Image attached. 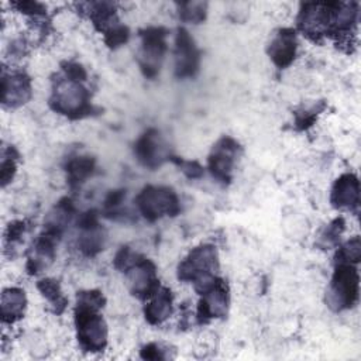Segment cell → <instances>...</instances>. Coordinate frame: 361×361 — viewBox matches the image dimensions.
I'll return each mask as SVG.
<instances>
[{
    "mask_svg": "<svg viewBox=\"0 0 361 361\" xmlns=\"http://www.w3.org/2000/svg\"><path fill=\"white\" fill-rule=\"evenodd\" d=\"M106 299L100 290H82L76 295L75 326L83 351H103L107 344V326L100 314Z\"/></svg>",
    "mask_w": 361,
    "mask_h": 361,
    "instance_id": "1",
    "label": "cell"
},
{
    "mask_svg": "<svg viewBox=\"0 0 361 361\" xmlns=\"http://www.w3.org/2000/svg\"><path fill=\"white\" fill-rule=\"evenodd\" d=\"M62 75L54 82L49 106L59 114L71 118H82L92 113L90 93L82 85Z\"/></svg>",
    "mask_w": 361,
    "mask_h": 361,
    "instance_id": "2",
    "label": "cell"
},
{
    "mask_svg": "<svg viewBox=\"0 0 361 361\" xmlns=\"http://www.w3.org/2000/svg\"><path fill=\"white\" fill-rule=\"evenodd\" d=\"M358 293L360 278L357 268L353 264H336L326 295L327 305L336 312L351 309L358 300Z\"/></svg>",
    "mask_w": 361,
    "mask_h": 361,
    "instance_id": "3",
    "label": "cell"
},
{
    "mask_svg": "<svg viewBox=\"0 0 361 361\" xmlns=\"http://www.w3.org/2000/svg\"><path fill=\"white\" fill-rule=\"evenodd\" d=\"M219 257L217 251L210 244L195 247L178 265V278L195 285L217 276Z\"/></svg>",
    "mask_w": 361,
    "mask_h": 361,
    "instance_id": "4",
    "label": "cell"
},
{
    "mask_svg": "<svg viewBox=\"0 0 361 361\" xmlns=\"http://www.w3.org/2000/svg\"><path fill=\"white\" fill-rule=\"evenodd\" d=\"M140 213L149 221L164 216H176L180 210L178 195L168 186H145L135 199Z\"/></svg>",
    "mask_w": 361,
    "mask_h": 361,
    "instance_id": "5",
    "label": "cell"
},
{
    "mask_svg": "<svg viewBox=\"0 0 361 361\" xmlns=\"http://www.w3.org/2000/svg\"><path fill=\"white\" fill-rule=\"evenodd\" d=\"M195 289L200 295L197 306V319L200 323H206L212 319L224 317L228 307V289L223 279L213 276L204 282L195 285Z\"/></svg>",
    "mask_w": 361,
    "mask_h": 361,
    "instance_id": "6",
    "label": "cell"
},
{
    "mask_svg": "<svg viewBox=\"0 0 361 361\" xmlns=\"http://www.w3.org/2000/svg\"><path fill=\"white\" fill-rule=\"evenodd\" d=\"M162 27H148L141 31V48L138 52V65L147 78H155L159 73L165 52L166 34Z\"/></svg>",
    "mask_w": 361,
    "mask_h": 361,
    "instance_id": "7",
    "label": "cell"
},
{
    "mask_svg": "<svg viewBox=\"0 0 361 361\" xmlns=\"http://www.w3.org/2000/svg\"><path fill=\"white\" fill-rule=\"evenodd\" d=\"M124 274L130 292L140 299H149L159 289L157 268L148 258L140 255Z\"/></svg>",
    "mask_w": 361,
    "mask_h": 361,
    "instance_id": "8",
    "label": "cell"
},
{
    "mask_svg": "<svg viewBox=\"0 0 361 361\" xmlns=\"http://www.w3.org/2000/svg\"><path fill=\"white\" fill-rule=\"evenodd\" d=\"M238 142L231 137L220 138L212 148L207 168L213 178H216L221 183H228L231 180L233 169L240 154Z\"/></svg>",
    "mask_w": 361,
    "mask_h": 361,
    "instance_id": "9",
    "label": "cell"
},
{
    "mask_svg": "<svg viewBox=\"0 0 361 361\" xmlns=\"http://www.w3.org/2000/svg\"><path fill=\"white\" fill-rule=\"evenodd\" d=\"M331 3H305L298 16V28L313 41L329 37Z\"/></svg>",
    "mask_w": 361,
    "mask_h": 361,
    "instance_id": "10",
    "label": "cell"
},
{
    "mask_svg": "<svg viewBox=\"0 0 361 361\" xmlns=\"http://www.w3.org/2000/svg\"><path fill=\"white\" fill-rule=\"evenodd\" d=\"M200 66V52L185 28H179L175 38V75L179 79L193 78Z\"/></svg>",
    "mask_w": 361,
    "mask_h": 361,
    "instance_id": "11",
    "label": "cell"
},
{
    "mask_svg": "<svg viewBox=\"0 0 361 361\" xmlns=\"http://www.w3.org/2000/svg\"><path fill=\"white\" fill-rule=\"evenodd\" d=\"M78 248L87 257H93L104 247V230L99 224L96 210H87L78 219Z\"/></svg>",
    "mask_w": 361,
    "mask_h": 361,
    "instance_id": "12",
    "label": "cell"
},
{
    "mask_svg": "<svg viewBox=\"0 0 361 361\" xmlns=\"http://www.w3.org/2000/svg\"><path fill=\"white\" fill-rule=\"evenodd\" d=\"M134 154L138 162L149 169H155L169 158L166 145L158 130H147L134 144Z\"/></svg>",
    "mask_w": 361,
    "mask_h": 361,
    "instance_id": "13",
    "label": "cell"
},
{
    "mask_svg": "<svg viewBox=\"0 0 361 361\" xmlns=\"http://www.w3.org/2000/svg\"><path fill=\"white\" fill-rule=\"evenodd\" d=\"M1 90L3 104L8 107H18L31 97V80L21 71L10 73L4 72L1 79Z\"/></svg>",
    "mask_w": 361,
    "mask_h": 361,
    "instance_id": "14",
    "label": "cell"
},
{
    "mask_svg": "<svg viewBox=\"0 0 361 361\" xmlns=\"http://www.w3.org/2000/svg\"><path fill=\"white\" fill-rule=\"evenodd\" d=\"M296 34L292 28H281L274 34L269 47H268V55L271 61L281 69L288 68L295 56H296Z\"/></svg>",
    "mask_w": 361,
    "mask_h": 361,
    "instance_id": "15",
    "label": "cell"
},
{
    "mask_svg": "<svg viewBox=\"0 0 361 361\" xmlns=\"http://www.w3.org/2000/svg\"><path fill=\"white\" fill-rule=\"evenodd\" d=\"M330 202L336 209L355 210L360 203V182L354 173H343L336 179L330 193Z\"/></svg>",
    "mask_w": 361,
    "mask_h": 361,
    "instance_id": "16",
    "label": "cell"
},
{
    "mask_svg": "<svg viewBox=\"0 0 361 361\" xmlns=\"http://www.w3.org/2000/svg\"><path fill=\"white\" fill-rule=\"evenodd\" d=\"M59 238L61 235L54 234L48 230H44L38 235L27 261V271L30 274H38L52 262L55 257V247Z\"/></svg>",
    "mask_w": 361,
    "mask_h": 361,
    "instance_id": "17",
    "label": "cell"
},
{
    "mask_svg": "<svg viewBox=\"0 0 361 361\" xmlns=\"http://www.w3.org/2000/svg\"><path fill=\"white\" fill-rule=\"evenodd\" d=\"M172 313V293L168 288L159 286V289L149 298V302L144 307L145 319L149 324H161Z\"/></svg>",
    "mask_w": 361,
    "mask_h": 361,
    "instance_id": "18",
    "label": "cell"
},
{
    "mask_svg": "<svg viewBox=\"0 0 361 361\" xmlns=\"http://www.w3.org/2000/svg\"><path fill=\"white\" fill-rule=\"evenodd\" d=\"M27 298L23 289L8 288L1 293V319L4 323H14L24 316Z\"/></svg>",
    "mask_w": 361,
    "mask_h": 361,
    "instance_id": "19",
    "label": "cell"
},
{
    "mask_svg": "<svg viewBox=\"0 0 361 361\" xmlns=\"http://www.w3.org/2000/svg\"><path fill=\"white\" fill-rule=\"evenodd\" d=\"M66 178L71 188H78L89 176H92L94 171V159L87 155H78L68 161L66 166Z\"/></svg>",
    "mask_w": 361,
    "mask_h": 361,
    "instance_id": "20",
    "label": "cell"
},
{
    "mask_svg": "<svg viewBox=\"0 0 361 361\" xmlns=\"http://www.w3.org/2000/svg\"><path fill=\"white\" fill-rule=\"evenodd\" d=\"M37 288L42 293V296L51 303V306L54 307V310L56 313H62L65 310V307L68 305V299L63 296L58 281L45 278V279L38 281Z\"/></svg>",
    "mask_w": 361,
    "mask_h": 361,
    "instance_id": "21",
    "label": "cell"
},
{
    "mask_svg": "<svg viewBox=\"0 0 361 361\" xmlns=\"http://www.w3.org/2000/svg\"><path fill=\"white\" fill-rule=\"evenodd\" d=\"M344 219L343 217H337L334 219L331 223H329L323 231L319 235V241L317 245H320L322 248H331L336 247L340 241V235L344 231Z\"/></svg>",
    "mask_w": 361,
    "mask_h": 361,
    "instance_id": "22",
    "label": "cell"
},
{
    "mask_svg": "<svg viewBox=\"0 0 361 361\" xmlns=\"http://www.w3.org/2000/svg\"><path fill=\"white\" fill-rule=\"evenodd\" d=\"M361 258V243L355 235L345 241L336 254V264H353L355 265Z\"/></svg>",
    "mask_w": 361,
    "mask_h": 361,
    "instance_id": "23",
    "label": "cell"
},
{
    "mask_svg": "<svg viewBox=\"0 0 361 361\" xmlns=\"http://www.w3.org/2000/svg\"><path fill=\"white\" fill-rule=\"evenodd\" d=\"M179 17L186 23L197 24L206 17V3L188 1L179 4Z\"/></svg>",
    "mask_w": 361,
    "mask_h": 361,
    "instance_id": "24",
    "label": "cell"
},
{
    "mask_svg": "<svg viewBox=\"0 0 361 361\" xmlns=\"http://www.w3.org/2000/svg\"><path fill=\"white\" fill-rule=\"evenodd\" d=\"M130 37L128 28L120 23H117L116 25H113L110 30H107L104 32V42L110 47V48H117L123 44L127 42Z\"/></svg>",
    "mask_w": 361,
    "mask_h": 361,
    "instance_id": "25",
    "label": "cell"
},
{
    "mask_svg": "<svg viewBox=\"0 0 361 361\" xmlns=\"http://www.w3.org/2000/svg\"><path fill=\"white\" fill-rule=\"evenodd\" d=\"M62 71H63L65 76H68L69 79L78 80V82H85L86 78H87V73H86L85 68L78 62H65V63H62Z\"/></svg>",
    "mask_w": 361,
    "mask_h": 361,
    "instance_id": "26",
    "label": "cell"
},
{
    "mask_svg": "<svg viewBox=\"0 0 361 361\" xmlns=\"http://www.w3.org/2000/svg\"><path fill=\"white\" fill-rule=\"evenodd\" d=\"M16 173V158L11 155L3 154V161H1V169H0V176H1V185L6 186L14 176Z\"/></svg>",
    "mask_w": 361,
    "mask_h": 361,
    "instance_id": "27",
    "label": "cell"
},
{
    "mask_svg": "<svg viewBox=\"0 0 361 361\" xmlns=\"http://www.w3.org/2000/svg\"><path fill=\"white\" fill-rule=\"evenodd\" d=\"M18 11L24 14H30L31 17H41L45 14V7L37 1H17L13 4Z\"/></svg>",
    "mask_w": 361,
    "mask_h": 361,
    "instance_id": "28",
    "label": "cell"
},
{
    "mask_svg": "<svg viewBox=\"0 0 361 361\" xmlns=\"http://www.w3.org/2000/svg\"><path fill=\"white\" fill-rule=\"evenodd\" d=\"M126 197V190L118 189V190H111L107 197L104 199V209L107 213H116V210L120 207Z\"/></svg>",
    "mask_w": 361,
    "mask_h": 361,
    "instance_id": "29",
    "label": "cell"
},
{
    "mask_svg": "<svg viewBox=\"0 0 361 361\" xmlns=\"http://www.w3.org/2000/svg\"><path fill=\"white\" fill-rule=\"evenodd\" d=\"M173 161L182 169V172H185V175L188 178L197 179L203 175V168L195 161H182V159H173Z\"/></svg>",
    "mask_w": 361,
    "mask_h": 361,
    "instance_id": "30",
    "label": "cell"
},
{
    "mask_svg": "<svg viewBox=\"0 0 361 361\" xmlns=\"http://www.w3.org/2000/svg\"><path fill=\"white\" fill-rule=\"evenodd\" d=\"M27 226H25V221L23 220H17V221H13L8 224L7 227V231H6V241L10 243V244H14L20 240V237L24 234Z\"/></svg>",
    "mask_w": 361,
    "mask_h": 361,
    "instance_id": "31",
    "label": "cell"
},
{
    "mask_svg": "<svg viewBox=\"0 0 361 361\" xmlns=\"http://www.w3.org/2000/svg\"><path fill=\"white\" fill-rule=\"evenodd\" d=\"M141 357L147 360H165L168 355L165 354V350L158 343H148L141 350Z\"/></svg>",
    "mask_w": 361,
    "mask_h": 361,
    "instance_id": "32",
    "label": "cell"
},
{
    "mask_svg": "<svg viewBox=\"0 0 361 361\" xmlns=\"http://www.w3.org/2000/svg\"><path fill=\"white\" fill-rule=\"evenodd\" d=\"M316 114L313 110H306V111H302V113H298L296 114V120H295V124L299 130H306L307 127H310L316 118Z\"/></svg>",
    "mask_w": 361,
    "mask_h": 361,
    "instance_id": "33",
    "label": "cell"
}]
</instances>
